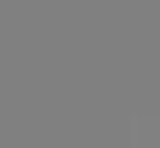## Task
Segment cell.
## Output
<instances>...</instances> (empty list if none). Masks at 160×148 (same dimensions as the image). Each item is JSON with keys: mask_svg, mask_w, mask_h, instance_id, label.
Instances as JSON below:
<instances>
[{"mask_svg": "<svg viewBox=\"0 0 160 148\" xmlns=\"http://www.w3.org/2000/svg\"><path fill=\"white\" fill-rule=\"evenodd\" d=\"M129 148H160V117H133Z\"/></svg>", "mask_w": 160, "mask_h": 148, "instance_id": "cell-1", "label": "cell"}]
</instances>
